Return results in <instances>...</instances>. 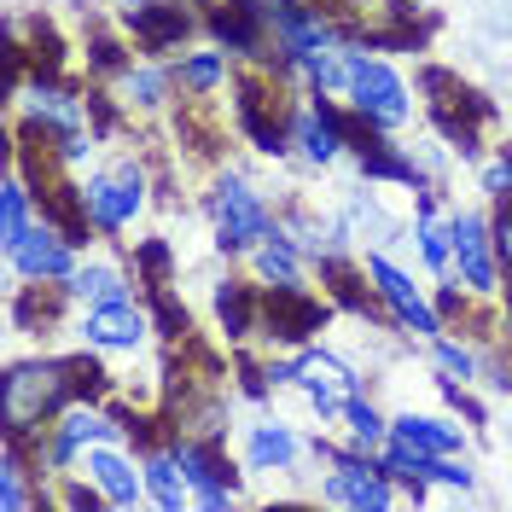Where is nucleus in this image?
Instances as JSON below:
<instances>
[{"instance_id": "f257e3e1", "label": "nucleus", "mask_w": 512, "mask_h": 512, "mask_svg": "<svg viewBox=\"0 0 512 512\" xmlns=\"http://www.w3.org/2000/svg\"><path fill=\"white\" fill-rule=\"evenodd\" d=\"M70 402V367L64 361H24L6 373V396H0V414H6V431L24 437L35 431L47 414H59Z\"/></svg>"}, {"instance_id": "f03ea898", "label": "nucleus", "mask_w": 512, "mask_h": 512, "mask_svg": "<svg viewBox=\"0 0 512 512\" xmlns=\"http://www.w3.org/2000/svg\"><path fill=\"white\" fill-rule=\"evenodd\" d=\"M350 99H355V111H361V123H373V128L408 123V88L379 59H361V53L350 59Z\"/></svg>"}, {"instance_id": "7ed1b4c3", "label": "nucleus", "mask_w": 512, "mask_h": 512, "mask_svg": "<svg viewBox=\"0 0 512 512\" xmlns=\"http://www.w3.org/2000/svg\"><path fill=\"white\" fill-rule=\"evenodd\" d=\"M216 227H222L227 251H251V245H262L268 233H280L274 216H268V204H262L239 175H227L222 187H216Z\"/></svg>"}, {"instance_id": "20e7f679", "label": "nucleus", "mask_w": 512, "mask_h": 512, "mask_svg": "<svg viewBox=\"0 0 512 512\" xmlns=\"http://www.w3.org/2000/svg\"><path fill=\"white\" fill-rule=\"evenodd\" d=\"M140 187H146V181H140V169H134V163H123L117 175H94V181L82 187V210H88L105 233H117V227H123L140 204H146V192H140Z\"/></svg>"}, {"instance_id": "39448f33", "label": "nucleus", "mask_w": 512, "mask_h": 512, "mask_svg": "<svg viewBox=\"0 0 512 512\" xmlns=\"http://www.w3.org/2000/svg\"><path fill=\"white\" fill-rule=\"evenodd\" d=\"M291 384H303L309 390V402H315L320 414H344L355 402V373L350 367H338L332 355H320V350H303L297 361H291Z\"/></svg>"}, {"instance_id": "423d86ee", "label": "nucleus", "mask_w": 512, "mask_h": 512, "mask_svg": "<svg viewBox=\"0 0 512 512\" xmlns=\"http://www.w3.org/2000/svg\"><path fill=\"white\" fill-rule=\"evenodd\" d=\"M326 501H338V507H361V512H384L390 501H396V489H390V472H384V466L338 460V466L326 472Z\"/></svg>"}, {"instance_id": "0eeeda50", "label": "nucleus", "mask_w": 512, "mask_h": 512, "mask_svg": "<svg viewBox=\"0 0 512 512\" xmlns=\"http://www.w3.org/2000/svg\"><path fill=\"white\" fill-rule=\"evenodd\" d=\"M367 280L379 286V297L390 303V315L402 320V326H414V332H443V326H437V309L419 297L414 280H408L402 268H390L384 256H367Z\"/></svg>"}, {"instance_id": "6e6552de", "label": "nucleus", "mask_w": 512, "mask_h": 512, "mask_svg": "<svg viewBox=\"0 0 512 512\" xmlns=\"http://www.w3.org/2000/svg\"><path fill=\"white\" fill-rule=\"evenodd\" d=\"M454 256H460V274L472 291H495V245H489V222L483 216H454Z\"/></svg>"}, {"instance_id": "1a4fd4ad", "label": "nucleus", "mask_w": 512, "mask_h": 512, "mask_svg": "<svg viewBox=\"0 0 512 512\" xmlns=\"http://www.w3.org/2000/svg\"><path fill=\"white\" fill-rule=\"evenodd\" d=\"M12 268L24 280H70L76 274V256H70V239H53L47 227H35L30 239L12 251Z\"/></svg>"}, {"instance_id": "9d476101", "label": "nucleus", "mask_w": 512, "mask_h": 512, "mask_svg": "<svg viewBox=\"0 0 512 512\" xmlns=\"http://www.w3.org/2000/svg\"><path fill=\"white\" fill-rule=\"evenodd\" d=\"M344 117L332 111V99H315L309 111H297V146H303V158L309 163H332L338 158V146H344Z\"/></svg>"}, {"instance_id": "9b49d317", "label": "nucleus", "mask_w": 512, "mask_h": 512, "mask_svg": "<svg viewBox=\"0 0 512 512\" xmlns=\"http://www.w3.org/2000/svg\"><path fill=\"white\" fill-rule=\"evenodd\" d=\"M82 332H88V344H105V350H134L146 338V315L134 303H94Z\"/></svg>"}, {"instance_id": "f8f14e48", "label": "nucleus", "mask_w": 512, "mask_h": 512, "mask_svg": "<svg viewBox=\"0 0 512 512\" xmlns=\"http://www.w3.org/2000/svg\"><path fill=\"white\" fill-rule=\"evenodd\" d=\"M320 320H326V309L309 303L303 286H274V297H268V332H274V338H291V344H297V338L315 332Z\"/></svg>"}, {"instance_id": "ddd939ff", "label": "nucleus", "mask_w": 512, "mask_h": 512, "mask_svg": "<svg viewBox=\"0 0 512 512\" xmlns=\"http://www.w3.org/2000/svg\"><path fill=\"white\" fill-rule=\"evenodd\" d=\"M239 123L256 140V152H286V123H280L274 99L262 94V82H239Z\"/></svg>"}, {"instance_id": "4468645a", "label": "nucleus", "mask_w": 512, "mask_h": 512, "mask_svg": "<svg viewBox=\"0 0 512 512\" xmlns=\"http://www.w3.org/2000/svg\"><path fill=\"white\" fill-rule=\"evenodd\" d=\"M30 128L59 134V146H64V140H76V134H82V105H76L70 94H53V88H41V82H35V88H30Z\"/></svg>"}, {"instance_id": "2eb2a0df", "label": "nucleus", "mask_w": 512, "mask_h": 512, "mask_svg": "<svg viewBox=\"0 0 512 512\" xmlns=\"http://www.w3.org/2000/svg\"><path fill=\"white\" fill-rule=\"evenodd\" d=\"M88 478L99 483V495H105L111 507H140V478L128 472L123 454H111V448H94V454H88Z\"/></svg>"}, {"instance_id": "dca6fc26", "label": "nucleus", "mask_w": 512, "mask_h": 512, "mask_svg": "<svg viewBox=\"0 0 512 512\" xmlns=\"http://www.w3.org/2000/svg\"><path fill=\"white\" fill-rule=\"evenodd\" d=\"M117 437V425H105L99 414H88V408H76V414H64V425L53 431V448H47V460L53 466H70V454L82 443H111Z\"/></svg>"}, {"instance_id": "f3484780", "label": "nucleus", "mask_w": 512, "mask_h": 512, "mask_svg": "<svg viewBox=\"0 0 512 512\" xmlns=\"http://www.w3.org/2000/svg\"><path fill=\"white\" fill-rule=\"evenodd\" d=\"M291 460H297V437H291L280 419H268V425H256L251 431V472H286Z\"/></svg>"}, {"instance_id": "a211bd4d", "label": "nucleus", "mask_w": 512, "mask_h": 512, "mask_svg": "<svg viewBox=\"0 0 512 512\" xmlns=\"http://www.w3.org/2000/svg\"><path fill=\"white\" fill-rule=\"evenodd\" d=\"M128 24H134V35L158 53V47H169V41H181V35H187V12H181V6H134V18H128Z\"/></svg>"}, {"instance_id": "6ab92c4d", "label": "nucleus", "mask_w": 512, "mask_h": 512, "mask_svg": "<svg viewBox=\"0 0 512 512\" xmlns=\"http://www.w3.org/2000/svg\"><path fill=\"white\" fill-rule=\"evenodd\" d=\"M390 425H396V437H402V443L425 448V454H454V448H460V431H454V425H448V419L402 414V419H390Z\"/></svg>"}, {"instance_id": "aec40b11", "label": "nucleus", "mask_w": 512, "mask_h": 512, "mask_svg": "<svg viewBox=\"0 0 512 512\" xmlns=\"http://www.w3.org/2000/svg\"><path fill=\"white\" fill-rule=\"evenodd\" d=\"M187 466H181V460H175V454H152V460H146V489H152V501H158V507H181V501H187Z\"/></svg>"}, {"instance_id": "412c9836", "label": "nucleus", "mask_w": 512, "mask_h": 512, "mask_svg": "<svg viewBox=\"0 0 512 512\" xmlns=\"http://www.w3.org/2000/svg\"><path fill=\"white\" fill-rule=\"evenodd\" d=\"M361 175H367V181H408V187H419L414 158L390 152V146H384V140H373V134H367V146H361Z\"/></svg>"}, {"instance_id": "4be33fe9", "label": "nucleus", "mask_w": 512, "mask_h": 512, "mask_svg": "<svg viewBox=\"0 0 512 512\" xmlns=\"http://www.w3.org/2000/svg\"><path fill=\"white\" fill-rule=\"evenodd\" d=\"M70 291H76V297H94V303H128L123 274H117V268H105V262L76 268V274H70Z\"/></svg>"}, {"instance_id": "5701e85b", "label": "nucleus", "mask_w": 512, "mask_h": 512, "mask_svg": "<svg viewBox=\"0 0 512 512\" xmlns=\"http://www.w3.org/2000/svg\"><path fill=\"white\" fill-rule=\"evenodd\" d=\"M256 274L274 280V286H297V251H291L280 233H268V239L256 245Z\"/></svg>"}, {"instance_id": "b1692460", "label": "nucleus", "mask_w": 512, "mask_h": 512, "mask_svg": "<svg viewBox=\"0 0 512 512\" xmlns=\"http://www.w3.org/2000/svg\"><path fill=\"white\" fill-rule=\"evenodd\" d=\"M0 204H6V239H0V245H6V256H12L35 233V227H30V192H24V181H6V198H0Z\"/></svg>"}, {"instance_id": "393cba45", "label": "nucleus", "mask_w": 512, "mask_h": 512, "mask_svg": "<svg viewBox=\"0 0 512 512\" xmlns=\"http://www.w3.org/2000/svg\"><path fill=\"white\" fill-rule=\"evenodd\" d=\"M419 256H425L437 274H448V256H454V233L431 222V198L419 204Z\"/></svg>"}, {"instance_id": "a878e982", "label": "nucleus", "mask_w": 512, "mask_h": 512, "mask_svg": "<svg viewBox=\"0 0 512 512\" xmlns=\"http://www.w3.org/2000/svg\"><path fill=\"white\" fill-rule=\"evenodd\" d=\"M344 414H350V437H355V443H361V448H384V419H379L373 402H361V396H355Z\"/></svg>"}, {"instance_id": "bb28decb", "label": "nucleus", "mask_w": 512, "mask_h": 512, "mask_svg": "<svg viewBox=\"0 0 512 512\" xmlns=\"http://www.w3.org/2000/svg\"><path fill=\"white\" fill-rule=\"evenodd\" d=\"M216 315H222L227 338H245V332H251V303H245V291H239V286L216 291Z\"/></svg>"}, {"instance_id": "cd10ccee", "label": "nucleus", "mask_w": 512, "mask_h": 512, "mask_svg": "<svg viewBox=\"0 0 512 512\" xmlns=\"http://www.w3.org/2000/svg\"><path fill=\"white\" fill-rule=\"evenodd\" d=\"M163 88H169L163 70H123V94L134 105H163Z\"/></svg>"}, {"instance_id": "c85d7f7f", "label": "nucleus", "mask_w": 512, "mask_h": 512, "mask_svg": "<svg viewBox=\"0 0 512 512\" xmlns=\"http://www.w3.org/2000/svg\"><path fill=\"white\" fill-rule=\"evenodd\" d=\"M222 53H198V59L181 64V88H192V94H204V88H216L222 82Z\"/></svg>"}, {"instance_id": "c756f323", "label": "nucleus", "mask_w": 512, "mask_h": 512, "mask_svg": "<svg viewBox=\"0 0 512 512\" xmlns=\"http://www.w3.org/2000/svg\"><path fill=\"white\" fill-rule=\"evenodd\" d=\"M437 367H443V373H454V379L466 384L472 373H478V355L460 350V344H437Z\"/></svg>"}, {"instance_id": "7c9ffc66", "label": "nucleus", "mask_w": 512, "mask_h": 512, "mask_svg": "<svg viewBox=\"0 0 512 512\" xmlns=\"http://www.w3.org/2000/svg\"><path fill=\"white\" fill-rule=\"evenodd\" d=\"M495 251H501V262H507V274H512V210L495 222Z\"/></svg>"}, {"instance_id": "2f4dec72", "label": "nucleus", "mask_w": 512, "mask_h": 512, "mask_svg": "<svg viewBox=\"0 0 512 512\" xmlns=\"http://www.w3.org/2000/svg\"><path fill=\"white\" fill-rule=\"evenodd\" d=\"M128 6H146V0H128Z\"/></svg>"}, {"instance_id": "473e14b6", "label": "nucleus", "mask_w": 512, "mask_h": 512, "mask_svg": "<svg viewBox=\"0 0 512 512\" xmlns=\"http://www.w3.org/2000/svg\"><path fill=\"white\" fill-rule=\"evenodd\" d=\"M507 309H512V291H507Z\"/></svg>"}]
</instances>
